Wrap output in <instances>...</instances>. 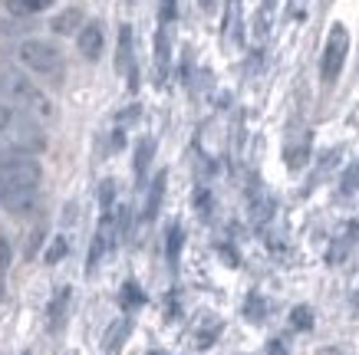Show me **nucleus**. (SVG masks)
I'll return each instance as SVG.
<instances>
[{
    "mask_svg": "<svg viewBox=\"0 0 359 355\" xmlns=\"http://www.w3.org/2000/svg\"><path fill=\"white\" fill-rule=\"evenodd\" d=\"M43 181V168L27 151H0V194L4 191H36Z\"/></svg>",
    "mask_w": 359,
    "mask_h": 355,
    "instance_id": "nucleus-1",
    "label": "nucleus"
},
{
    "mask_svg": "<svg viewBox=\"0 0 359 355\" xmlns=\"http://www.w3.org/2000/svg\"><path fill=\"white\" fill-rule=\"evenodd\" d=\"M0 92H4L7 102L30 109V112H40V116H50V112H53L50 102L43 99V92L33 86L20 69H4V73H0Z\"/></svg>",
    "mask_w": 359,
    "mask_h": 355,
    "instance_id": "nucleus-2",
    "label": "nucleus"
},
{
    "mask_svg": "<svg viewBox=\"0 0 359 355\" xmlns=\"http://www.w3.org/2000/svg\"><path fill=\"white\" fill-rule=\"evenodd\" d=\"M346 53H349V30L343 23H333L327 33V46H323V56H320V79L333 86L346 66Z\"/></svg>",
    "mask_w": 359,
    "mask_h": 355,
    "instance_id": "nucleus-3",
    "label": "nucleus"
},
{
    "mask_svg": "<svg viewBox=\"0 0 359 355\" xmlns=\"http://www.w3.org/2000/svg\"><path fill=\"white\" fill-rule=\"evenodd\" d=\"M17 60H20L27 69L33 73H56L60 66H63V53L56 50L53 43H46V40H23L20 50H17Z\"/></svg>",
    "mask_w": 359,
    "mask_h": 355,
    "instance_id": "nucleus-4",
    "label": "nucleus"
},
{
    "mask_svg": "<svg viewBox=\"0 0 359 355\" xmlns=\"http://www.w3.org/2000/svg\"><path fill=\"white\" fill-rule=\"evenodd\" d=\"M43 145H46V139H43V132L36 129V122L33 118H17L13 122V148L17 151H43Z\"/></svg>",
    "mask_w": 359,
    "mask_h": 355,
    "instance_id": "nucleus-5",
    "label": "nucleus"
},
{
    "mask_svg": "<svg viewBox=\"0 0 359 355\" xmlns=\"http://www.w3.org/2000/svg\"><path fill=\"white\" fill-rule=\"evenodd\" d=\"M116 73H126L129 76V86L139 89V69L132 63V30L122 27L119 30V53H116Z\"/></svg>",
    "mask_w": 359,
    "mask_h": 355,
    "instance_id": "nucleus-6",
    "label": "nucleus"
},
{
    "mask_svg": "<svg viewBox=\"0 0 359 355\" xmlns=\"http://www.w3.org/2000/svg\"><path fill=\"white\" fill-rule=\"evenodd\" d=\"M76 46H79V53L86 56L89 63H96L99 56H102V46H106L102 27H99V23H86V27L79 30V36H76Z\"/></svg>",
    "mask_w": 359,
    "mask_h": 355,
    "instance_id": "nucleus-7",
    "label": "nucleus"
},
{
    "mask_svg": "<svg viewBox=\"0 0 359 355\" xmlns=\"http://www.w3.org/2000/svg\"><path fill=\"white\" fill-rule=\"evenodd\" d=\"M155 158V139H142L139 145H135V162H132V168H135V181H145V172H149V165H152Z\"/></svg>",
    "mask_w": 359,
    "mask_h": 355,
    "instance_id": "nucleus-8",
    "label": "nucleus"
},
{
    "mask_svg": "<svg viewBox=\"0 0 359 355\" xmlns=\"http://www.w3.org/2000/svg\"><path fill=\"white\" fill-rule=\"evenodd\" d=\"M83 30V11L79 7H66L60 17H53V33H79Z\"/></svg>",
    "mask_w": 359,
    "mask_h": 355,
    "instance_id": "nucleus-9",
    "label": "nucleus"
},
{
    "mask_svg": "<svg viewBox=\"0 0 359 355\" xmlns=\"http://www.w3.org/2000/svg\"><path fill=\"white\" fill-rule=\"evenodd\" d=\"M168 56H172V50H168V33H165V27L158 23V36H155V66H158V83L168 76Z\"/></svg>",
    "mask_w": 359,
    "mask_h": 355,
    "instance_id": "nucleus-10",
    "label": "nucleus"
},
{
    "mask_svg": "<svg viewBox=\"0 0 359 355\" xmlns=\"http://www.w3.org/2000/svg\"><path fill=\"white\" fill-rule=\"evenodd\" d=\"M33 194L36 191H4L0 194V207H4V211H11V214H20V211L30 207Z\"/></svg>",
    "mask_w": 359,
    "mask_h": 355,
    "instance_id": "nucleus-11",
    "label": "nucleus"
},
{
    "mask_svg": "<svg viewBox=\"0 0 359 355\" xmlns=\"http://www.w3.org/2000/svg\"><path fill=\"white\" fill-rule=\"evenodd\" d=\"M162 194H165V172H158L152 188H149V197H145V221H155L158 204H162Z\"/></svg>",
    "mask_w": 359,
    "mask_h": 355,
    "instance_id": "nucleus-12",
    "label": "nucleus"
},
{
    "mask_svg": "<svg viewBox=\"0 0 359 355\" xmlns=\"http://www.w3.org/2000/svg\"><path fill=\"white\" fill-rule=\"evenodd\" d=\"M129 329H132L129 319H119V323H112V326H109V333H106V342H102V349H106L109 355H112V352H119V345L126 342Z\"/></svg>",
    "mask_w": 359,
    "mask_h": 355,
    "instance_id": "nucleus-13",
    "label": "nucleus"
},
{
    "mask_svg": "<svg viewBox=\"0 0 359 355\" xmlns=\"http://www.w3.org/2000/svg\"><path fill=\"white\" fill-rule=\"evenodd\" d=\"M46 7H53V0H7V11L17 17H30V13L46 11Z\"/></svg>",
    "mask_w": 359,
    "mask_h": 355,
    "instance_id": "nucleus-14",
    "label": "nucleus"
},
{
    "mask_svg": "<svg viewBox=\"0 0 359 355\" xmlns=\"http://www.w3.org/2000/svg\"><path fill=\"white\" fill-rule=\"evenodd\" d=\"M165 250H168V263H178V250H182V224H172V227H168Z\"/></svg>",
    "mask_w": 359,
    "mask_h": 355,
    "instance_id": "nucleus-15",
    "label": "nucleus"
},
{
    "mask_svg": "<svg viewBox=\"0 0 359 355\" xmlns=\"http://www.w3.org/2000/svg\"><path fill=\"white\" fill-rule=\"evenodd\" d=\"M66 300H69V290H60V296H56L53 302H50V326H60V319H63V309H66Z\"/></svg>",
    "mask_w": 359,
    "mask_h": 355,
    "instance_id": "nucleus-16",
    "label": "nucleus"
},
{
    "mask_svg": "<svg viewBox=\"0 0 359 355\" xmlns=\"http://www.w3.org/2000/svg\"><path fill=\"white\" fill-rule=\"evenodd\" d=\"M66 250H69L66 237H56V240H50V247H46V263H60V260L66 257Z\"/></svg>",
    "mask_w": 359,
    "mask_h": 355,
    "instance_id": "nucleus-17",
    "label": "nucleus"
},
{
    "mask_svg": "<svg viewBox=\"0 0 359 355\" xmlns=\"http://www.w3.org/2000/svg\"><path fill=\"white\" fill-rule=\"evenodd\" d=\"M13 122H17V109H13V102L0 99V132L13 129Z\"/></svg>",
    "mask_w": 359,
    "mask_h": 355,
    "instance_id": "nucleus-18",
    "label": "nucleus"
},
{
    "mask_svg": "<svg viewBox=\"0 0 359 355\" xmlns=\"http://www.w3.org/2000/svg\"><path fill=\"white\" fill-rule=\"evenodd\" d=\"M142 300H145V296L139 293V286H135V283H126V286H122V306H126V309H135Z\"/></svg>",
    "mask_w": 359,
    "mask_h": 355,
    "instance_id": "nucleus-19",
    "label": "nucleus"
},
{
    "mask_svg": "<svg viewBox=\"0 0 359 355\" xmlns=\"http://www.w3.org/2000/svg\"><path fill=\"white\" fill-rule=\"evenodd\" d=\"M290 323H294L297 329H310V326H313V316H310V309H306V306H297L294 316H290Z\"/></svg>",
    "mask_w": 359,
    "mask_h": 355,
    "instance_id": "nucleus-20",
    "label": "nucleus"
},
{
    "mask_svg": "<svg viewBox=\"0 0 359 355\" xmlns=\"http://www.w3.org/2000/svg\"><path fill=\"white\" fill-rule=\"evenodd\" d=\"M112 194H116V184L112 181L99 184V204H102V211H112Z\"/></svg>",
    "mask_w": 359,
    "mask_h": 355,
    "instance_id": "nucleus-21",
    "label": "nucleus"
},
{
    "mask_svg": "<svg viewBox=\"0 0 359 355\" xmlns=\"http://www.w3.org/2000/svg\"><path fill=\"white\" fill-rule=\"evenodd\" d=\"M175 0H158V20H162V27H168V23L175 20Z\"/></svg>",
    "mask_w": 359,
    "mask_h": 355,
    "instance_id": "nucleus-22",
    "label": "nucleus"
},
{
    "mask_svg": "<svg viewBox=\"0 0 359 355\" xmlns=\"http://www.w3.org/2000/svg\"><path fill=\"white\" fill-rule=\"evenodd\" d=\"M7 267H11V244H7V240L0 237V280H4Z\"/></svg>",
    "mask_w": 359,
    "mask_h": 355,
    "instance_id": "nucleus-23",
    "label": "nucleus"
},
{
    "mask_svg": "<svg viewBox=\"0 0 359 355\" xmlns=\"http://www.w3.org/2000/svg\"><path fill=\"white\" fill-rule=\"evenodd\" d=\"M271 355H287V352H283L280 342H271Z\"/></svg>",
    "mask_w": 359,
    "mask_h": 355,
    "instance_id": "nucleus-24",
    "label": "nucleus"
},
{
    "mask_svg": "<svg viewBox=\"0 0 359 355\" xmlns=\"http://www.w3.org/2000/svg\"><path fill=\"white\" fill-rule=\"evenodd\" d=\"M215 7V0H201V11H211Z\"/></svg>",
    "mask_w": 359,
    "mask_h": 355,
    "instance_id": "nucleus-25",
    "label": "nucleus"
}]
</instances>
